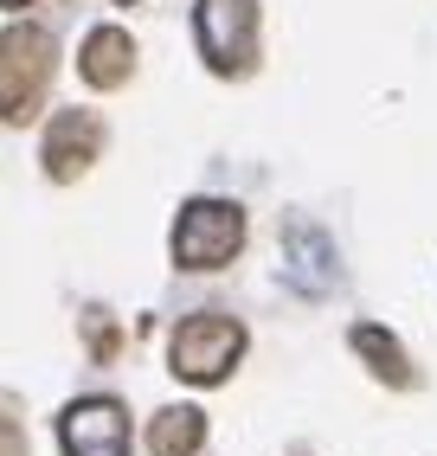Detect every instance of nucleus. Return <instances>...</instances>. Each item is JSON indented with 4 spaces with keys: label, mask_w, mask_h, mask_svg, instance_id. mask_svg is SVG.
Instances as JSON below:
<instances>
[{
    "label": "nucleus",
    "mask_w": 437,
    "mask_h": 456,
    "mask_svg": "<svg viewBox=\"0 0 437 456\" xmlns=\"http://www.w3.org/2000/svg\"><path fill=\"white\" fill-rule=\"evenodd\" d=\"M244 354V328L218 309H200L186 315L174 334H168V373L186 379V386H218Z\"/></svg>",
    "instance_id": "obj_1"
},
{
    "label": "nucleus",
    "mask_w": 437,
    "mask_h": 456,
    "mask_svg": "<svg viewBox=\"0 0 437 456\" xmlns=\"http://www.w3.org/2000/svg\"><path fill=\"white\" fill-rule=\"evenodd\" d=\"M52 71H58V52L39 26H7V45H0V110H7L13 129L39 116Z\"/></svg>",
    "instance_id": "obj_2"
},
{
    "label": "nucleus",
    "mask_w": 437,
    "mask_h": 456,
    "mask_svg": "<svg viewBox=\"0 0 437 456\" xmlns=\"http://www.w3.org/2000/svg\"><path fill=\"white\" fill-rule=\"evenodd\" d=\"M244 245V212L232 200H186L174 219V264L180 270H218Z\"/></svg>",
    "instance_id": "obj_3"
},
{
    "label": "nucleus",
    "mask_w": 437,
    "mask_h": 456,
    "mask_svg": "<svg viewBox=\"0 0 437 456\" xmlns=\"http://www.w3.org/2000/svg\"><path fill=\"white\" fill-rule=\"evenodd\" d=\"M194 33H200V58L218 77H244L258 65V0H200Z\"/></svg>",
    "instance_id": "obj_4"
},
{
    "label": "nucleus",
    "mask_w": 437,
    "mask_h": 456,
    "mask_svg": "<svg viewBox=\"0 0 437 456\" xmlns=\"http://www.w3.org/2000/svg\"><path fill=\"white\" fill-rule=\"evenodd\" d=\"M65 456H129V411L116 399H78L58 418Z\"/></svg>",
    "instance_id": "obj_5"
},
{
    "label": "nucleus",
    "mask_w": 437,
    "mask_h": 456,
    "mask_svg": "<svg viewBox=\"0 0 437 456\" xmlns=\"http://www.w3.org/2000/svg\"><path fill=\"white\" fill-rule=\"evenodd\" d=\"M103 148V123L97 110H58L52 129H45V174L52 180H78Z\"/></svg>",
    "instance_id": "obj_6"
},
{
    "label": "nucleus",
    "mask_w": 437,
    "mask_h": 456,
    "mask_svg": "<svg viewBox=\"0 0 437 456\" xmlns=\"http://www.w3.org/2000/svg\"><path fill=\"white\" fill-rule=\"evenodd\" d=\"M284 277L302 296H328L334 289V238H322L316 225L290 219L284 225Z\"/></svg>",
    "instance_id": "obj_7"
},
{
    "label": "nucleus",
    "mask_w": 437,
    "mask_h": 456,
    "mask_svg": "<svg viewBox=\"0 0 437 456\" xmlns=\"http://www.w3.org/2000/svg\"><path fill=\"white\" fill-rule=\"evenodd\" d=\"M78 71H84L90 90H116L136 71V39L122 33V26H97V33L84 39V52H78Z\"/></svg>",
    "instance_id": "obj_8"
},
{
    "label": "nucleus",
    "mask_w": 437,
    "mask_h": 456,
    "mask_svg": "<svg viewBox=\"0 0 437 456\" xmlns=\"http://www.w3.org/2000/svg\"><path fill=\"white\" fill-rule=\"evenodd\" d=\"M348 341H354V354L373 367V379H386V386H399V392L418 379V373H412V360H405V347L392 341V334H386L380 322H360V328L348 334Z\"/></svg>",
    "instance_id": "obj_9"
},
{
    "label": "nucleus",
    "mask_w": 437,
    "mask_h": 456,
    "mask_svg": "<svg viewBox=\"0 0 437 456\" xmlns=\"http://www.w3.org/2000/svg\"><path fill=\"white\" fill-rule=\"evenodd\" d=\"M200 444H206V411H194V405H168L148 424V450L154 456H194Z\"/></svg>",
    "instance_id": "obj_10"
},
{
    "label": "nucleus",
    "mask_w": 437,
    "mask_h": 456,
    "mask_svg": "<svg viewBox=\"0 0 437 456\" xmlns=\"http://www.w3.org/2000/svg\"><path fill=\"white\" fill-rule=\"evenodd\" d=\"M84 334H90V360H116V328L103 309H84Z\"/></svg>",
    "instance_id": "obj_11"
},
{
    "label": "nucleus",
    "mask_w": 437,
    "mask_h": 456,
    "mask_svg": "<svg viewBox=\"0 0 437 456\" xmlns=\"http://www.w3.org/2000/svg\"><path fill=\"white\" fill-rule=\"evenodd\" d=\"M0 7H13V13H20V7H33V0H0Z\"/></svg>",
    "instance_id": "obj_12"
}]
</instances>
